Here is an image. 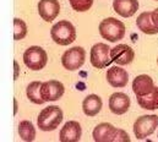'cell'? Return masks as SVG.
<instances>
[{
    "label": "cell",
    "mask_w": 158,
    "mask_h": 142,
    "mask_svg": "<svg viewBox=\"0 0 158 142\" xmlns=\"http://www.w3.org/2000/svg\"><path fill=\"white\" fill-rule=\"evenodd\" d=\"M136 26L145 35H156V33H158V27L152 21L151 12L145 11V12L140 14V16L136 19Z\"/></svg>",
    "instance_id": "ac0fdd59"
},
{
    "label": "cell",
    "mask_w": 158,
    "mask_h": 142,
    "mask_svg": "<svg viewBox=\"0 0 158 142\" xmlns=\"http://www.w3.org/2000/svg\"><path fill=\"white\" fill-rule=\"evenodd\" d=\"M155 88V83L152 77L148 75H139L132 81V91L137 96H146Z\"/></svg>",
    "instance_id": "5bb4252c"
},
{
    "label": "cell",
    "mask_w": 158,
    "mask_h": 142,
    "mask_svg": "<svg viewBox=\"0 0 158 142\" xmlns=\"http://www.w3.org/2000/svg\"><path fill=\"white\" fill-rule=\"evenodd\" d=\"M82 129L77 121L70 120L65 123V125L61 127V131L59 134V141L60 142H77L81 139Z\"/></svg>",
    "instance_id": "8fae6325"
},
{
    "label": "cell",
    "mask_w": 158,
    "mask_h": 142,
    "mask_svg": "<svg viewBox=\"0 0 158 142\" xmlns=\"http://www.w3.org/2000/svg\"><path fill=\"white\" fill-rule=\"evenodd\" d=\"M113 9L121 17H131L139 10V0H113Z\"/></svg>",
    "instance_id": "9a60e30c"
},
{
    "label": "cell",
    "mask_w": 158,
    "mask_h": 142,
    "mask_svg": "<svg viewBox=\"0 0 158 142\" xmlns=\"http://www.w3.org/2000/svg\"><path fill=\"white\" fill-rule=\"evenodd\" d=\"M50 37L59 45H69L76 39L75 26L70 21L61 20L52 27Z\"/></svg>",
    "instance_id": "7a4b0ae2"
},
{
    "label": "cell",
    "mask_w": 158,
    "mask_h": 142,
    "mask_svg": "<svg viewBox=\"0 0 158 142\" xmlns=\"http://www.w3.org/2000/svg\"><path fill=\"white\" fill-rule=\"evenodd\" d=\"M17 71H19V65H17V63L15 61V78L17 77Z\"/></svg>",
    "instance_id": "484cf974"
},
{
    "label": "cell",
    "mask_w": 158,
    "mask_h": 142,
    "mask_svg": "<svg viewBox=\"0 0 158 142\" xmlns=\"http://www.w3.org/2000/svg\"><path fill=\"white\" fill-rule=\"evenodd\" d=\"M98 28L101 37L112 43L123 39L125 36V25L114 17H107L102 20Z\"/></svg>",
    "instance_id": "3957f363"
},
{
    "label": "cell",
    "mask_w": 158,
    "mask_h": 142,
    "mask_svg": "<svg viewBox=\"0 0 158 142\" xmlns=\"http://www.w3.org/2000/svg\"><path fill=\"white\" fill-rule=\"evenodd\" d=\"M38 12L42 20L45 22H52L60 12V4L58 0H40Z\"/></svg>",
    "instance_id": "30bf717a"
},
{
    "label": "cell",
    "mask_w": 158,
    "mask_h": 142,
    "mask_svg": "<svg viewBox=\"0 0 158 142\" xmlns=\"http://www.w3.org/2000/svg\"><path fill=\"white\" fill-rule=\"evenodd\" d=\"M137 103L142 109L156 110L158 109V87L155 86L152 92L146 96H137Z\"/></svg>",
    "instance_id": "d6986e66"
},
{
    "label": "cell",
    "mask_w": 158,
    "mask_h": 142,
    "mask_svg": "<svg viewBox=\"0 0 158 142\" xmlns=\"http://www.w3.org/2000/svg\"><path fill=\"white\" fill-rule=\"evenodd\" d=\"M112 142H130V137L124 130L117 129L114 132V136L112 139Z\"/></svg>",
    "instance_id": "cb8c5ba5"
},
{
    "label": "cell",
    "mask_w": 158,
    "mask_h": 142,
    "mask_svg": "<svg viewBox=\"0 0 158 142\" xmlns=\"http://www.w3.org/2000/svg\"><path fill=\"white\" fill-rule=\"evenodd\" d=\"M86 59V52L82 47H74L68 49L61 56V64L64 69L69 71H76L81 69Z\"/></svg>",
    "instance_id": "8992f818"
},
{
    "label": "cell",
    "mask_w": 158,
    "mask_h": 142,
    "mask_svg": "<svg viewBox=\"0 0 158 142\" xmlns=\"http://www.w3.org/2000/svg\"><path fill=\"white\" fill-rule=\"evenodd\" d=\"M91 64L96 69H104L106 66L112 63L110 59V48L106 43H97L92 47L91 54H89Z\"/></svg>",
    "instance_id": "52a82bcc"
},
{
    "label": "cell",
    "mask_w": 158,
    "mask_h": 142,
    "mask_svg": "<svg viewBox=\"0 0 158 142\" xmlns=\"http://www.w3.org/2000/svg\"><path fill=\"white\" fill-rule=\"evenodd\" d=\"M115 130H117V127H114L109 123L98 124L92 132L93 140L96 142H112Z\"/></svg>",
    "instance_id": "2e32d148"
},
{
    "label": "cell",
    "mask_w": 158,
    "mask_h": 142,
    "mask_svg": "<svg viewBox=\"0 0 158 142\" xmlns=\"http://www.w3.org/2000/svg\"><path fill=\"white\" fill-rule=\"evenodd\" d=\"M40 86H42V82L40 81H35V82H31L28 86H27V90H26V94H27V98L35 103V104H43L45 103L40 96Z\"/></svg>",
    "instance_id": "44dd1931"
},
{
    "label": "cell",
    "mask_w": 158,
    "mask_h": 142,
    "mask_svg": "<svg viewBox=\"0 0 158 142\" xmlns=\"http://www.w3.org/2000/svg\"><path fill=\"white\" fill-rule=\"evenodd\" d=\"M107 82L114 87V88H121L125 87L129 82V73L126 70L119 68V66H112L107 71Z\"/></svg>",
    "instance_id": "4fadbf2b"
},
{
    "label": "cell",
    "mask_w": 158,
    "mask_h": 142,
    "mask_svg": "<svg viewBox=\"0 0 158 142\" xmlns=\"http://www.w3.org/2000/svg\"><path fill=\"white\" fill-rule=\"evenodd\" d=\"M102 106V98L97 94H89L82 102V110L87 116H96L101 111Z\"/></svg>",
    "instance_id": "e0dca14e"
},
{
    "label": "cell",
    "mask_w": 158,
    "mask_h": 142,
    "mask_svg": "<svg viewBox=\"0 0 158 142\" xmlns=\"http://www.w3.org/2000/svg\"><path fill=\"white\" fill-rule=\"evenodd\" d=\"M155 1H158V0H155Z\"/></svg>",
    "instance_id": "83f0119b"
},
{
    "label": "cell",
    "mask_w": 158,
    "mask_h": 142,
    "mask_svg": "<svg viewBox=\"0 0 158 142\" xmlns=\"http://www.w3.org/2000/svg\"><path fill=\"white\" fill-rule=\"evenodd\" d=\"M151 17H152L153 23H155V25L158 27V7H157V9H155V10L151 12Z\"/></svg>",
    "instance_id": "d4e9b609"
},
{
    "label": "cell",
    "mask_w": 158,
    "mask_h": 142,
    "mask_svg": "<svg viewBox=\"0 0 158 142\" xmlns=\"http://www.w3.org/2000/svg\"><path fill=\"white\" fill-rule=\"evenodd\" d=\"M135 53L131 47L127 44H118L110 49V59L120 66L129 65L134 61Z\"/></svg>",
    "instance_id": "9c48e42d"
},
{
    "label": "cell",
    "mask_w": 158,
    "mask_h": 142,
    "mask_svg": "<svg viewBox=\"0 0 158 142\" xmlns=\"http://www.w3.org/2000/svg\"><path fill=\"white\" fill-rule=\"evenodd\" d=\"M64 114L61 108L56 106H49L44 108L37 118V125L42 131H53L63 121Z\"/></svg>",
    "instance_id": "6da1fadb"
},
{
    "label": "cell",
    "mask_w": 158,
    "mask_h": 142,
    "mask_svg": "<svg viewBox=\"0 0 158 142\" xmlns=\"http://www.w3.org/2000/svg\"><path fill=\"white\" fill-rule=\"evenodd\" d=\"M19 135L22 141L31 142L36 139V127L28 120H22L19 124Z\"/></svg>",
    "instance_id": "ffe728a7"
},
{
    "label": "cell",
    "mask_w": 158,
    "mask_h": 142,
    "mask_svg": "<svg viewBox=\"0 0 158 142\" xmlns=\"http://www.w3.org/2000/svg\"><path fill=\"white\" fill-rule=\"evenodd\" d=\"M73 10L77 12H85L91 9L93 5V0H69Z\"/></svg>",
    "instance_id": "603a6c76"
},
{
    "label": "cell",
    "mask_w": 158,
    "mask_h": 142,
    "mask_svg": "<svg viewBox=\"0 0 158 142\" xmlns=\"http://www.w3.org/2000/svg\"><path fill=\"white\" fill-rule=\"evenodd\" d=\"M27 35V26L25 21L20 19H14V39L20 40L23 39Z\"/></svg>",
    "instance_id": "7402d4cb"
},
{
    "label": "cell",
    "mask_w": 158,
    "mask_h": 142,
    "mask_svg": "<svg viewBox=\"0 0 158 142\" xmlns=\"http://www.w3.org/2000/svg\"><path fill=\"white\" fill-rule=\"evenodd\" d=\"M65 87L60 81L50 80L45 81L40 86V96L44 102H55L63 97Z\"/></svg>",
    "instance_id": "ba28073f"
},
{
    "label": "cell",
    "mask_w": 158,
    "mask_h": 142,
    "mask_svg": "<svg viewBox=\"0 0 158 142\" xmlns=\"http://www.w3.org/2000/svg\"><path fill=\"white\" fill-rule=\"evenodd\" d=\"M158 127V115H142L134 123V134L137 140H143L152 135Z\"/></svg>",
    "instance_id": "5b68a950"
},
{
    "label": "cell",
    "mask_w": 158,
    "mask_h": 142,
    "mask_svg": "<svg viewBox=\"0 0 158 142\" xmlns=\"http://www.w3.org/2000/svg\"><path fill=\"white\" fill-rule=\"evenodd\" d=\"M47 61H48V55L45 50L38 45L30 47L23 54L25 65L32 71H40L44 69V66L47 65Z\"/></svg>",
    "instance_id": "277c9868"
},
{
    "label": "cell",
    "mask_w": 158,
    "mask_h": 142,
    "mask_svg": "<svg viewBox=\"0 0 158 142\" xmlns=\"http://www.w3.org/2000/svg\"><path fill=\"white\" fill-rule=\"evenodd\" d=\"M130 108V98L123 92H115L109 98V109L115 115L125 114Z\"/></svg>",
    "instance_id": "7c38bea8"
},
{
    "label": "cell",
    "mask_w": 158,
    "mask_h": 142,
    "mask_svg": "<svg viewBox=\"0 0 158 142\" xmlns=\"http://www.w3.org/2000/svg\"><path fill=\"white\" fill-rule=\"evenodd\" d=\"M157 65H158V58H157Z\"/></svg>",
    "instance_id": "4316f807"
}]
</instances>
